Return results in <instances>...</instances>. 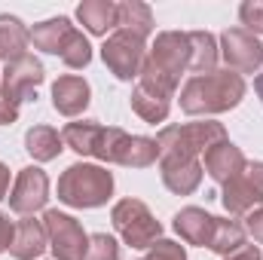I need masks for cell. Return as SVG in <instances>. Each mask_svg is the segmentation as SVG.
<instances>
[{"label": "cell", "instance_id": "obj_1", "mask_svg": "<svg viewBox=\"0 0 263 260\" xmlns=\"http://www.w3.org/2000/svg\"><path fill=\"white\" fill-rule=\"evenodd\" d=\"M245 92V83L239 73L233 70H220V73H205V77H193L184 89V110L190 114H205V110H227L233 104H239Z\"/></svg>", "mask_w": 263, "mask_h": 260}, {"label": "cell", "instance_id": "obj_2", "mask_svg": "<svg viewBox=\"0 0 263 260\" xmlns=\"http://www.w3.org/2000/svg\"><path fill=\"white\" fill-rule=\"evenodd\" d=\"M114 181L104 169L95 165H70L59 181V196L67 205H101L110 193Z\"/></svg>", "mask_w": 263, "mask_h": 260}, {"label": "cell", "instance_id": "obj_3", "mask_svg": "<svg viewBox=\"0 0 263 260\" xmlns=\"http://www.w3.org/2000/svg\"><path fill=\"white\" fill-rule=\"evenodd\" d=\"M114 224H117V230L123 233V239L132 242L135 248H150V245H156V236H159V224L150 217V211L141 205V202H120L117 208H114Z\"/></svg>", "mask_w": 263, "mask_h": 260}, {"label": "cell", "instance_id": "obj_4", "mask_svg": "<svg viewBox=\"0 0 263 260\" xmlns=\"http://www.w3.org/2000/svg\"><path fill=\"white\" fill-rule=\"evenodd\" d=\"M46 233L52 239V248L62 260H80L86 254V236L80 230V224L67 214H59V211H49L46 214Z\"/></svg>", "mask_w": 263, "mask_h": 260}, {"label": "cell", "instance_id": "obj_5", "mask_svg": "<svg viewBox=\"0 0 263 260\" xmlns=\"http://www.w3.org/2000/svg\"><path fill=\"white\" fill-rule=\"evenodd\" d=\"M141 49H144V43H141L138 34L120 31V34H114V37L104 43V62L114 67V73H117L120 80H129L132 73L138 70Z\"/></svg>", "mask_w": 263, "mask_h": 260}, {"label": "cell", "instance_id": "obj_6", "mask_svg": "<svg viewBox=\"0 0 263 260\" xmlns=\"http://www.w3.org/2000/svg\"><path fill=\"white\" fill-rule=\"evenodd\" d=\"M260 199H263V165H248L233 181H227L223 205L230 211H245L248 205H254Z\"/></svg>", "mask_w": 263, "mask_h": 260}, {"label": "cell", "instance_id": "obj_7", "mask_svg": "<svg viewBox=\"0 0 263 260\" xmlns=\"http://www.w3.org/2000/svg\"><path fill=\"white\" fill-rule=\"evenodd\" d=\"M223 55H227V62L233 67H239V70H254L257 62H260L263 55V46L248 34V31H242V28H236V31H227L223 34Z\"/></svg>", "mask_w": 263, "mask_h": 260}, {"label": "cell", "instance_id": "obj_8", "mask_svg": "<svg viewBox=\"0 0 263 260\" xmlns=\"http://www.w3.org/2000/svg\"><path fill=\"white\" fill-rule=\"evenodd\" d=\"M12 208L15 211H34L46 202V175L40 169H25L12 187Z\"/></svg>", "mask_w": 263, "mask_h": 260}, {"label": "cell", "instance_id": "obj_9", "mask_svg": "<svg viewBox=\"0 0 263 260\" xmlns=\"http://www.w3.org/2000/svg\"><path fill=\"white\" fill-rule=\"evenodd\" d=\"M43 80V67L37 65L34 59H18L6 67V80H3V92L15 101H22V95H28L37 83Z\"/></svg>", "mask_w": 263, "mask_h": 260}, {"label": "cell", "instance_id": "obj_10", "mask_svg": "<svg viewBox=\"0 0 263 260\" xmlns=\"http://www.w3.org/2000/svg\"><path fill=\"white\" fill-rule=\"evenodd\" d=\"M205 165H208L214 181H233L245 169V159L233 144H217V147H211L205 153Z\"/></svg>", "mask_w": 263, "mask_h": 260}, {"label": "cell", "instance_id": "obj_11", "mask_svg": "<svg viewBox=\"0 0 263 260\" xmlns=\"http://www.w3.org/2000/svg\"><path fill=\"white\" fill-rule=\"evenodd\" d=\"M175 227H178V233L187 239V242H199V245H211V236H214V217H208L205 211H199V208H187V211H181L178 214V220H175Z\"/></svg>", "mask_w": 263, "mask_h": 260}, {"label": "cell", "instance_id": "obj_12", "mask_svg": "<svg viewBox=\"0 0 263 260\" xmlns=\"http://www.w3.org/2000/svg\"><path fill=\"white\" fill-rule=\"evenodd\" d=\"M52 95H55V107L70 117V114H77V110L86 107V101H89V86H86L80 77H62V80L55 83Z\"/></svg>", "mask_w": 263, "mask_h": 260}, {"label": "cell", "instance_id": "obj_13", "mask_svg": "<svg viewBox=\"0 0 263 260\" xmlns=\"http://www.w3.org/2000/svg\"><path fill=\"white\" fill-rule=\"evenodd\" d=\"M43 242H46L43 227L34 220H22L15 227V236H12V254L18 260H31L43 251Z\"/></svg>", "mask_w": 263, "mask_h": 260}, {"label": "cell", "instance_id": "obj_14", "mask_svg": "<svg viewBox=\"0 0 263 260\" xmlns=\"http://www.w3.org/2000/svg\"><path fill=\"white\" fill-rule=\"evenodd\" d=\"M25 43H28V34H25L22 22L0 15V55L12 65V62L25 59Z\"/></svg>", "mask_w": 263, "mask_h": 260}, {"label": "cell", "instance_id": "obj_15", "mask_svg": "<svg viewBox=\"0 0 263 260\" xmlns=\"http://www.w3.org/2000/svg\"><path fill=\"white\" fill-rule=\"evenodd\" d=\"M73 34V28H70V22L67 18H52V22H43L40 28H34V43L37 46H43L46 52H55V55H62V49H65L67 37Z\"/></svg>", "mask_w": 263, "mask_h": 260}, {"label": "cell", "instance_id": "obj_16", "mask_svg": "<svg viewBox=\"0 0 263 260\" xmlns=\"http://www.w3.org/2000/svg\"><path fill=\"white\" fill-rule=\"evenodd\" d=\"M80 18L92 34H104L107 28L120 25V6H114V3H83Z\"/></svg>", "mask_w": 263, "mask_h": 260}, {"label": "cell", "instance_id": "obj_17", "mask_svg": "<svg viewBox=\"0 0 263 260\" xmlns=\"http://www.w3.org/2000/svg\"><path fill=\"white\" fill-rule=\"evenodd\" d=\"M199 165L190 159V162H162V178L172 190L178 193H190L193 187L199 184Z\"/></svg>", "mask_w": 263, "mask_h": 260}, {"label": "cell", "instance_id": "obj_18", "mask_svg": "<svg viewBox=\"0 0 263 260\" xmlns=\"http://www.w3.org/2000/svg\"><path fill=\"white\" fill-rule=\"evenodd\" d=\"M132 104H135V110H138L141 117H147V120H162V117H165V110H168L165 95H162V92H156V89H150V86H144V83L138 86V92H135Z\"/></svg>", "mask_w": 263, "mask_h": 260}, {"label": "cell", "instance_id": "obj_19", "mask_svg": "<svg viewBox=\"0 0 263 260\" xmlns=\"http://www.w3.org/2000/svg\"><path fill=\"white\" fill-rule=\"evenodd\" d=\"M28 150L37 156V159H52L59 150H62V141H59V135L52 129H34L28 132Z\"/></svg>", "mask_w": 263, "mask_h": 260}, {"label": "cell", "instance_id": "obj_20", "mask_svg": "<svg viewBox=\"0 0 263 260\" xmlns=\"http://www.w3.org/2000/svg\"><path fill=\"white\" fill-rule=\"evenodd\" d=\"M242 245V227L239 224H227V220H214V236H211V248L227 254L236 251Z\"/></svg>", "mask_w": 263, "mask_h": 260}, {"label": "cell", "instance_id": "obj_21", "mask_svg": "<svg viewBox=\"0 0 263 260\" xmlns=\"http://www.w3.org/2000/svg\"><path fill=\"white\" fill-rule=\"evenodd\" d=\"M120 25H126L132 31V25H135V34L138 37H144L147 31H150V9L147 6H141V3H126V6H120Z\"/></svg>", "mask_w": 263, "mask_h": 260}, {"label": "cell", "instance_id": "obj_22", "mask_svg": "<svg viewBox=\"0 0 263 260\" xmlns=\"http://www.w3.org/2000/svg\"><path fill=\"white\" fill-rule=\"evenodd\" d=\"M190 55H193V62L190 67L193 70H202V67H211L214 65V40L208 37V34H190Z\"/></svg>", "mask_w": 263, "mask_h": 260}, {"label": "cell", "instance_id": "obj_23", "mask_svg": "<svg viewBox=\"0 0 263 260\" xmlns=\"http://www.w3.org/2000/svg\"><path fill=\"white\" fill-rule=\"evenodd\" d=\"M89 55H92V52H89V43H86V37L73 31V34L67 37L65 49H62V59H65L70 67H80V65H86V62H89Z\"/></svg>", "mask_w": 263, "mask_h": 260}, {"label": "cell", "instance_id": "obj_24", "mask_svg": "<svg viewBox=\"0 0 263 260\" xmlns=\"http://www.w3.org/2000/svg\"><path fill=\"white\" fill-rule=\"evenodd\" d=\"M86 260H117V242L107 236H92V245L86 248Z\"/></svg>", "mask_w": 263, "mask_h": 260}, {"label": "cell", "instance_id": "obj_25", "mask_svg": "<svg viewBox=\"0 0 263 260\" xmlns=\"http://www.w3.org/2000/svg\"><path fill=\"white\" fill-rule=\"evenodd\" d=\"M144 260H184V248L175 245V242H156L150 257H144Z\"/></svg>", "mask_w": 263, "mask_h": 260}, {"label": "cell", "instance_id": "obj_26", "mask_svg": "<svg viewBox=\"0 0 263 260\" xmlns=\"http://www.w3.org/2000/svg\"><path fill=\"white\" fill-rule=\"evenodd\" d=\"M242 22L263 34V3H245L242 6Z\"/></svg>", "mask_w": 263, "mask_h": 260}, {"label": "cell", "instance_id": "obj_27", "mask_svg": "<svg viewBox=\"0 0 263 260\" xmlns=\"http://www.w3.org/2000/svg\"><path fill=\"white\" fill-rule=\"evenodd\" d=\"M12 236H15V227H12V220H9L6 214H0V251H3L6 245H12Z\"/></svg>", "mask_w": 263, "mask_h": 260}, {"label": "cell", "instance_id": "obj_28", "mask_svg": "<svg viewBox=\"0 0 263 260\" xmlns=\"http://www.w3.org/2000/svg\"><path fill=\"white\" fill-rule=\"evenodd\" d=\"M248 227H251L254 239H257V242H263V211H257V214H251V217H248Z\"/></svg>", "mask_w": 263, "mask_h": 260}, {"label": "cell", "instance_id": "obj_29", "mask_svg": "<svg viewBox=\"0 0 263 260\" xmlns=\"http://www.w3.org/2000/svg\"><path fill=\"white\" fill-rule=\"evenodd\" d=\"M230 260H260V251L251 245V248H236V254Z\"/></svg>", "mask_w": 263, "mask_h": 260}, {"label": "cell", "instance_id": "obj_30", "mask_svg": "<svg viewBox=\"0 0 263 260\" xmlns=\"http://www.w3.org/2000/svg\"><path fill=\"white\" fill-rule=\"evenodd\" d=\"M6 190H9V172L0 165V199H3V193H6Z\"/></svg>", "mask_w": 263, "mask_h": 260}, {"label": "cell", "instance_id": "obj_31", "mask_svg": "<svg viewBox=\"0 0 263 260\" xmlns=\"http://www.w3.org/2000/svg\"><path fill=\"white\" fill-rule=\"evenodd\" d=\"M257 92H260V98H263V77L257 80Z\"/></svg>", "mask_w": 263, "mask_h": 260}]
</instances>
